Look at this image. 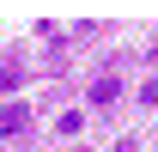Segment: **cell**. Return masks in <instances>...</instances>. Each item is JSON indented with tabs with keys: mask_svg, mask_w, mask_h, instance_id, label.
Listing matches in <instances>:
<instances>
[{
	"mask_svg": "<svg viewBox=\"0 0 158 152\" xmlns=\"http://www.w3.org/2000/svg\"><path fill=\"white\" fill-rule=\"evenodd\" d=\"M140 103H152V110H158V73L146 79V85H140Z\"/></svg>",
	"mask_w": 158,
	"mask_h": 152,
	"instance_id": "5",
	"label": "cell"
},
{
	"mask_svg": "<svg viewBox=\"0 0 158 152\" xmlns=\"http://www.w3.org/2000/svg\"><path fill=\"white\" fill-rule=\"evenodd\" d=\"M116 97H122V79L116 73H98V79H91V110H110Z\"/></svg>",
	"mask_w": 158,
	"mask_h": 152,
	"instance_id": "2",
	"label": "cell"
},
{
	"mask_svg": "<svg viewBox=\"0 0 158 152\" xmlns=\"http://www.w3.org/2000/svg\"><path fill=\"white\" fill-rule=\"evenodd\" d=\"M19 91V73H12V67H0V97H12Z\"/></svg>",
	"mask_w": 158,
	"mask_h": 152,
	"instance_id": "4",
	"label": "cell"
},
{
	"mask_svg": "<svg viewBox=\"0 0 158 152\" xmlns=\"http://www.w3.org/2000/svg\"><path fill=\"white\" fill-rule=\"evenodd\" d=\"M31 128V103L24 97H6L0 103V140H12V134H24Z\"/></svg>",
	"mask_w": 158,
	"mask_h": 152,
	"instance_id": "1",
	"label": "cell"
},
{
	"mask_svg": "<svg viewBox=\"0 0 158 152\" xmlns=\"http://www.w3.org/2000/svg\"><path fill=\"white\" fill-rule=\"evenodd\" d=\"M55 128H61V134H67V140H73V134H79V128H85V116H79V110H61V122H55Z\"/></svg>",
	"mask_w": 158,
	"mask_h": 152,
	"instance_id": "3",
	"label": "cell"
},
{
	"mask_svg": "<svg viewBox=\"0 0 158 152\" xmlns=\"http://www.w3.org/2000/svg\"><path fill=\"white\" fill-rule=\"evenodd\" d=\"M152 61H158V55H152Z\"/></svg>",
	"mask_w": 158,
	"mask_h": 152,
	"instance_id": "6",
	"label": "cell"
}]
</instances>
